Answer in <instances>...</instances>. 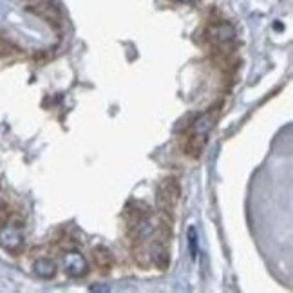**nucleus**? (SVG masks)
<instances>
[{
  "label": "nucleus",
  "instance_id": "obj_1",
  "mask_svg": "<svg viewBox=\"0 0 293 293\" xmlns=\"http://www.w3.org/2000/svg\"><path fill=\"white\" fill-rule=\"evenodd\" d=\"M181 197V187H179L178 179L175 178H167L163 179L158 185V212L174 216V207Z\"/></svg>",
  "mask_w": 293,
  "mask_h": 293
},
{
  "label": "nucleus",
  "instance_id": "obj_2",
  "mask_svg": "<svg viewBox=\"0 0 293 293\" xmlns=\"http://www.w3.org/2000/svg\"><path fill=\"white\" fill-rule=\"evenodd\" d=\"M207 38L212 45H216L217 49L223 51V54H226L224 51L236 40V29L228 22H216L207 29Z\"/></svg>",
  "mask_w": 293,
  "mask_h": 293
},
{
  "label": "nucleus",
  "instance_id": "obj_3",
  "mask_svg": "<svg viewBox=\"0 0 293 293\" xmlns=\"http://www.w3.org/2000/svg\"><path fill=\"white\" fill-rule=\"evenodd\" d=\"M0 246L9 253L20 252L24 248V236H22L20 228L9 223L0 226Z\"/></svg>",
  "mask_w": 293,
  "mask_h": 293
},
{
  "label": "nucleus",
  "instance_id": "obj_4",
  "mask_svg": "<svg viewBox=\"0 0 293 293\" xmlns=\"http://www.w3.org/2000/svg\"><path fill=\"white\" fill-rule=\"evenodd\" d=\"M64 272L67 273L73 279H81L85 277L87 272H89V262L80 252L76 250H69V252L64 253Z\"/></svg>",
  "mask_w": 293,
  "mask_h": 293
},
{
  "label": "nucleus",
  "instance_id": "obj_5",
  "mask_svg": "<svg viewBox=\"0 0 293 293\" xmlns=\"http://www.w3.org/2000/svg\"><path fill=\"white\" fill-rule=\"evenodd\" d=\"M149 253H151V262L158 270L165 272L170 266V252H168V244L159 243V241L152 239V243L149 244Z\"/></svg>",
  "mask_w": 293,
  "mask_h": 293
},
{
  "label": "nucleus",
  "instance_id": "obj_6",
  "mask_svg": "<svg viewBox=\"0 0 293 293\" xmlns=\"http://www.w3.org/2000/svg\"><path fill=\"white\" fill-rule=\"evenodd\" d=\"M214 123H216V114L210 110L203 112L201 116L194 120L188 127V132H195V134H203V136H208L210 134V130L214 129Z\"/></svg>",
  "mask_w": 293,
  "mask_h": 293
},
{
  "label": "nucleus",
  "instance_id": "obj_7",
  "mask_svg": "<svg viewBox=\"0 0 293 293\" xmlns=\"http://www.w3.org/2000/svg\"><path fill=\"white\" fill-rule=\"evenodd\" d=\"M207 139L208 136L188 132L187 139H185V154H187L188 158H199L201 152H203L204 146H207Z\"/></svg>",
  "mask_w": 293,
  "mask_h": 293
},
{
  "label": "nucleus",
  "instance_id": "obj_8",
  "mask_svg": "<svg viewBox=\"0 0 293 293\" xmlns=\"http://www.w3.org/2000/svg\"><path fill=\"white\" fill-rule=\"evenodd\" d=\"M149 216H151L149 207H145V204H141V203H130L129 207L125 208L127 230H129V228H132V226H136L139 221H143L145 217H149Z\"/></svg>",
  "mask_w": 293,
  "mask_h": 293
},
{
  "label": "nucleus",
  "instance_id": "obj_9",
  "mask_svg": "<svg viewBox=\"0 0 293 293\" xmlns=\"http://www.w3.org/2000/svg\"><path fill=\"white\" fill-rule=\"evenodd\" d=\"M93 262L100 270V273H103V275L109 273L112 270V253H110V250L105 248V246H96L93 250Z\"/></svg>",
  "mask_w": 293,
  "mask_h": 293
},
{
  "label": "nucleus",
  "instance_id": "obj_10",
  "mask_svg": "<svg viewBox=\"0 0 293 293\" xmlns=\"http://www.w3.org/2000/svg\"><path fill=\"white\" fill-rule=\"evenodd\" d=\"M56 270H58L56 262L51 259H47V257H42V259H37L35 262H33V272H35V275L40 277V279H45V281L54 279Z\"/></svg>",
  "mask_w": 293,
  "mask_h": 293
},
{
  "label": "nucleus",
  "instance_id": "obj_11",
  "mask_svg": "<svg viewBox=\"0 0 293 293\" xmlns=\"http://www.w3.org/2000/svg\"><path fill=\"white\" fill-rule=\"evenodd\" d=\"M132 255H134L136 265L139 268H149L152 266L151 262V253H149V244L146 243H132Z\"/></svg>",
  "mask_w": 293,
  "mask_h": 293
},
{
  "label": "nucleus",
  "instance_id": "obj_12",
  "mask_svg": "<svg viewBox=\"0 0 293 293\" xmlns=\"http://www.w3.org/2000/svg\"><path fill=\"white\" fill-rule=\"evenodd\" d=\"M188 248H190L192 259H195L197 257V232L194 226L188 228Z\"/></svg>",
  "mask_w": 293,
  "mask_h": 293
},
{
  "label": "nucleus",
  "instance_id": "obj_13",
  "mask_svg": "<svg viewBox=\"0 0 293 293\" xmlns=\"http://www.w3.org/2000/svg\"><path fill=\"white\" fill-rule=\"evenodd\" d=\"M15 53H16L15 45L0 37V56H11V54H15Z\"/></svg>",
  "mask_w": 293,
  "mask_h": 293
},
{
  "label": "nucleus",
  "instance_id": "obj_14",
  "mask_svg": "<svg viewBox=\"0 0 293 293\" xmlns=\"http://www.w3.org/2000/svg\"><path fill=\"white\" fill-rule=\"evenodd\" d=\"M9 216H11V212L8 210V207H0V226H4L8 223Z\"/></svg>",
  "mask_w": 293,
  "mask_h": 293
},
{
  "label": "nucleus",
  "instance_id": "obj_15",
  "mask_svg": "<svg viewBox=\"0 0 293 293\" xmlns=\"http://www.w3.org/2000/svg\"><path fill=\"white\" fill-rule=\"evenodd\" d=\"M178 2H181V4H190V2H194V0H178Z\"/></svg>",
  "mask_w": 293,
  "mask_h": 293
}]
</instances>
